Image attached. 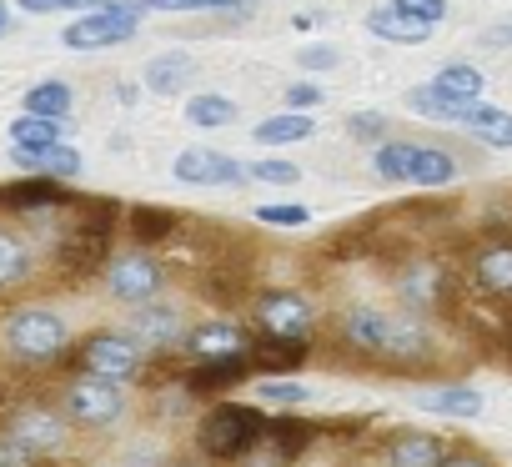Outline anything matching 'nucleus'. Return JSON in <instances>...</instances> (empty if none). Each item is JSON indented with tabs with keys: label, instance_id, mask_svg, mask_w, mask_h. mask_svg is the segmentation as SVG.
<instances>
[{
	"label": "nucleus",
	"instance_id": "15",
	"mask_svg": "<svg viewBox=\"0 0 512 467\" xmlns=\"http://www.w3.org/2000/svg\"><path fill=\"white\" fill-rule=\"evenodd\" d=\"M6 437H16L21 447H31V452L41 457V452H56V447L66 442V422H61L56 412L31 407V412H21V417L11 422V432H6Z\"/></svg>",
	"mask_w": 512,
	"mask_h": 467
},
{
	"label": "nucleus",
	"instance_id": "18",
	"mask_svg": "<svg viewBox=\"0 0 512 467\" xmlns=\"http://www.w3.org/2000/svg\"><path fill=\"white\" fill-rule=\"evenodd\" d=\"M191 76H196V61H191L186 51H166V56H156V61L146 66V91H156V96H176Z\"/></svg>",
	"mask_w": 512,
	"mask_h": 467
},
{
	"label": "nucleus",
	"instance_id": "33",
	"mask_svg": "<svg viewBox=\"0 0 512 467\" xmlns=\"http://www.w3.org/2000/svg\"><path fill=\"white\" fill-rule=\"evenodd\" d=\"M262 357V367H272V372H292V367H302L307 362V342H287V337H262V347H256Z\"/></svg>",
	"mask_w": 512,
	"mask_h": 467
},
{
	"label": "nucleus",
	"instance_id": "3",
	"mask_svg": "<svg viewBox=\"0 0 512 467\" xmlns=\"http://www.w3.org/2000/svg\"><path fill=\"white\" fill-rule=\"evenodd\" d=\"M262 437H267V417L256 407H241V402H221L201 417V452H211L216 462L246 457Z\"/></svg>",
	"mask_w": 512,
	"mask_h": 467
},
{
	"label": "nucleus",
	"instance_id": "30",
	"mask_svg": "<svg viewBox=\"0 0 512 467\" xmlns=\"http://www.w3.org/2000/svg\"><path fill=\"white\" fill-rule=\"evenodd\" d=\"M31 277V247L11 231H0V287H21Z\"/></svg>",
	"mask_w": 512,
	"mask_h": 467
},
{
	"label": "nucleus",
	"instance_id": "17",
	"mask_svg": "<svg viewBox=\"0 0 512 467\" xmlns=\"http://www.w3.org/2000/svg\"><path fill=\"white\" fill-rule=\"evenodd\" d=\"M397 292H402V302H407L412 312H432V307H442V297H447V277H442L437 267H412V272H402Z\"/></svg>",
	"mask_w": 512,
	"mask_h": 467
},
{
	"label": "nucleus",
	"instance_id": "40",
	"mask_svg": "<svg viewBox=\"0 0 512 467\" xmlns=\"http://www.w3.org/2000/svg\"><path fill=\"white\" fill-rule=\"evenodd\" d=\"M297 66H302V71H332V66H342V51H337V46H307V51L297 56Z\"/></svg>",
	"mask_w": 512,
	"mask_h": 467
},
{
	"label": "nucleus",
	"instance_id": "6",
	"mask_svg": "<svg viewBox=\"0 0 512 467\" xmlns=\"http://www.w3.org/2000/svg\"><path fill=\"white\" fill-rule=\"evenodd\" d=\"M126 412V392H121V382H106V377H81V382H71L66 387V417L71 422H81V427H106V422H116Z\"/></svg>",
	"mask_w": 512,
	"mask_h": 467
},
{
	"label": "nucleus",
	"instance_id": "35",
	"mask_svg": "<svg viewBox=\"0 0 512 467\" xmlns=\"http://www.w3.org/2000/svg\"><path fill=\"white\" fill-rule=\"evenodd\" d=\"M136 11H161V16H191V11H241V0H136Z\"/></svg>",
	"mask_w": 512,
	"mask_h": 467
},
{
	"label": "nucleus",
	"instance_id": "12",
	"mask_svg": "<svg viewBox=\"0 0 512 467\" xmlns=\"http://www.w3.org/2000/svg\"><path fill=\"white\" fill-rule=\"evenodd\" d=\"M11 161L26 166L31 176H56V181L81 176V151L66 146V141H51V146H11Z\"/></svg>",
	"mask_w": 512,
	"mask_h": 467
},
{
	"label": "nucleus",
	"instance_id": "7",
	"mask_svg": "<svg viewBox=\"0 0 512 467\" xmlns=\"http://www.w3.org/2000/svg\"><path fill=\"white\" fill-rule=\"evenodd\" d=\"M136 26H141V11H136V0H131V6H111V11L81 16L61 41H66L71 51H106V46L131 41V36H136Z\"/></svg>",
	"mask_w": 512,
	"mask_h": 467
},
{
	"label": "nucleus",
	"instance_id": "48",
	"mask_svg": "<svg viewBox=\"0 0 512 467\" xmlns=\"http://www.w3.org/2000/svg\"><path fill=\"white\" fill-rule=\"evenodd\" d=\"M11 31V16H6V6H0V36H6Z\"/></svg>",
	"mask_w": 512,
	"mask_h": 467
},
{
	"label": "nucleus",
	"instance_id": "22",
	"mask_svg": "<svg viewBox=\"0 0 512 467\" xmlns=\"http://www.w3.org/2000/svg\"><path fill=\"white\" fill-rule=\"evenodd\" d=\"M126 231H131V242L156 247V242H166L171 231H176V216H171V211H161V206H131Z\"/></svg>",
	"mask_w": 512,
	"mask_h": 467
},
{
	"label": "nucleus",
	"instance_id": "13",
	"mask_svg": "<svg viewBox=\"0 0 512 467\" xmlns=\"http://www.w3.org/2000/svg\"><path fill=\"white\" fill-rule=\"evenodd\" d=\"M472 282L492 297H512V242L507 237H492L477 247L472 257Z\"/></svg>",
	"mask_w": 512,
	"mask_h": 467
},
{
	"label": "nucleus",
	"instance_id": "37",
	"mask_svg": "<svg viewBox=\"0 0 512 467\" xmlns=\"http://www.w3.org/2000/svg\"><path fill=\"white\" fill-rule=\"evenodd\" d=\"M392 11L407 16V21H422V26H437L447 16V0H392Z\"/></svg>",
	"mask_w": 512,
	"mask_h": 467
},
{
	"label": "nucleus",
	"instance_id": "47",
	"mask_svg": "<svg viewBox=\"0 0 512 467\" xmlns=\"http://www.w3.org/2000/svg\"><path fill=\"white\" fill-rule=\"evenodd\" d=\"M442 467H487V462H482V457H472V452H462V457H447Z\"/></svg>",
	"mask_w": 512,
	"mask_h": 467
},
{
	"label": "nucleus",
	"instance_id": "38",
	"mask_svg": "<svg viewBox=\"0 0 512 467\" xmlns=\"http://www.w3.org/2000/svg\"><path fill=\"white\" fill-rule=\"evenodd\" d=\"M246 176H256V181H272V186H297V176H302V171H297L292 161H272V156H267V161L246 166Z\"/></svg>",
	"mask_w": 512,
	"mask_h": 467
},
{
	"label": "nucleus",
	"instance_id": "25",
	"mask_svg": "<svg viewBox=\"0 0 512 467\" xmlns=\"http://www.w3.org/2000/svg\"><path fill=\"white\" fill-rule=\"evenodd\" d=\"M131 337L136 342H146V347H171L176 337H181V327H176V312H156V307H146V312H136L131 317Z\"/></svg>",
	"mask_w": 512,
	"mask_h": 467
},
{
	"label": "nucleus",
	"instance_id": "44",
	"mask_svg": "<svg viewBox=\"0 0 512 467\" xmlns=\"http://www.w3.org/2000/svg\"><path fill=\"white\" fill-rule=\"evenodd\" d=\"M347 131H352V136H362V141H377V136L387 131V121H382L377 111H357V116L347 121Z\"/></svg>",
	"mask_w": 512,
	"mask_h": 467
},
{
	"label": "nucleus",
	"instance_id": "27",
	"mask_svg": "<svg viewBox=\"0 0 512 467\" xmlns=\"http://www.w3.org/2000/svg\"><path fill=\"white\" fill-rule=\"evenodd\" d=\"M432 86H437L442 96H452V101H467V106H472V101L482 96V71H477V66H467V61H452V66H442V71H437V81H432Z\"/></svg>",
	"mask_w": 512,
	"mask_h": 467
},
{
	"label": "nucleus",
	"instance_id": "36",
	"mask_svg": "<svg viewBox=\"0 0 512 467\" xmlns=\"http://www.w3.org/2000/svg\"><path fill=\"white\" fill-rule=\"evenodd\" d=\"M256 397H262V402H277V407H302L312 392H307L302 382H277V377H272V382L256 387Z\"/></svg>",
	"mask_w": 512,
	"mask_h": 467
},
{
	"label": "nucleus",
	"instance_id": "5",
	"mask_svg": "<svg viewBox=\"0 0 512 467\" xmlns=\"http://www.w3.org/2000/svg\"><path fill=\"white\" fill-rule=\"evenodd\" d=\"M141 342L126 332H91L86 342H81V367L91 372V377H106V382H131L136 372H141Z\"/></svg>",
	"mask_w": 512,
	"mask_h": 467
},
{
	"label": "nucleus",
	"instance_id": "29",
	"mask_svg": "<svg viewBox=\"0 0 512 467\" xmlns=\"http://www.w3.org/2000/svg\"><path fill=\"white\" fill-rule=\"evenodd\" d=\"M236 116H241L236 101L231 96H216V91H201V96L186 101V121L191 126H231Z\"/></svg>",
	"mask_w": 512,
	"mask_h": 467
},
{
	"label": "nucleus",
	"instance_id": "24",
	"mask_svg": "<svg viewBox=\"0 0 512 467\" xmlns=\"http://www.w3.org/2000/svg\"><path fill=\"white\" fill-rule=\"evenodd\" d=\"M407 106H412V111H422L427 121H452V126H462V121H467V111H472L467 101H452V96H442L437 86H417V91L407 96Z\"/></svg>",
	"mask_w": 512,
	"mask_h": 467
},
{
	"label": "nucleus",
	"instance_id": "31",
	"mask_svg": "<svg viewBox=\"0 0 512 467\" xmlns=\"http://www.w3.org/2000/svg\"><path fill=\"white\" fill-rule=\"evenodd\" d=\"M412 156H417V141H382L372 166H377L382 181H407L412 176Z\"/></svg>",
	"mask_w": 512,
	"mask_h": 467
},
{
	"label": "nucleus",
	"instance_id": "42",
	"mask_svg": "<svg viewBox=\"0 0 512 467\" xmlns=\"http://www.w3.org/2000/svg\"><path fill=\"white\" fill-rule=\"evenodd\" d=\"M312 106H322V86L292 81V86H287V111H312Z\"/></svg>",
	"mask_w": 512,
	"mask_h": 467
},
{
	"label": "nucleus",
	"instance_id": "11",
	"mask_svg": "<svg viewBox=\"0 0 512 467\" xmlns=\"http://www.w3.org/2000/svg\"><path fill=\"white\" fill-rule=\"evenodd\" d=\"M246 347H251V337L236 322H201L186 337V352L196 362H231V357H246Z\"/></svg>",
	"mask_w": 512,
	"mask_h": 467
},
{
	"label": "nucleus",
	"instance_id": "19",
	"mask_svg": "<svg viewBox=\"0 0 512 467\" xmlns=\"http://www.w3.org/2000/svg\"><path fill=\"white\" fill-rule=\"evenodd\" d=\"M367 31H372V36H382V41H392V46H422V41H432V26L407 21V16H397L392 6L372 11V16H367Z\"/></svg>",
	"mask_w": 512,
	"mask_h": 467
},
{
	"label": "nucleus",
	"instance_id": "46",
	"mask_svg": "<svg viewBox=\"0 0 512 467\" xmlns=\"http://www.w3.org/2000/svg\"><path fill=\"white\" fill-rule=\"evenodd\" d=\"M487 46H512V21L507 26H492L487 31Z\"/></svg>",
	"mask_w": 512,
	"mask_h": 467
},
{
	"label": "nucleus",
	"instance_id": "43",
	"mask_svg": "<svg viewBox=\"0 0 512 467\" xmlns=\"http://www.w3.org/2000/svg\"><path fill=\"white\" fill-rule=\"evenodd\" d=\"M41 457L31 447H21L16 437H0V467H36Z\"/></svg>",
	"mask_w": 512,
	"mask_h": 467
},
{
	"label": "nucleus",
	"instance_id": "2",
	"mask_svg": "<svg viewBox=\"0 0 512 467\" xmlns=\"http://www.w3.org/2000/svg\"><path fill=\"white\" fill-rule=\"evenodd\" d=\"M116 226H121V206L116 201H81L76 206V226L61 237V272L71 282L91 277L96 267H106Z\"/></svg>",
	"mask_w": 512,
	"mask_h": 467
},
{
	"label": "nucleus",
	"instance_id": "41",
	"mask_svg": "<svg viewBox=\"0 0 512 467\" xmlns=\"http://www.w3.org/2000/svg\"><path fill=\"white\" fill-rule=\"evenodd\" d=\"M256 216H262L267 226H307V221H312L307 206H262Z\"/></svg>",
	"mask_w": 512,
	"mask_h": 467
},
{
	"label": "nucleus",
	"instance_id": "10",
	"mask_svg": "<svg viewBox=\"0 0 512 467\" xmlns=\"http://www.w3.org/2000/svg\"><path fill=\"white\" fill-rule=\"evenodd\" d=\"M161 282H166V272H161V262H151L146 252H131V257L111 262V292H116L121 302H151V297L161 292Z\"/></svg>",
	"mask_w": 512,
	"mask_h": 467
},
{
	"label": "nucleus",
	"instance_id": "49",
	"mask_svg": "<svg viewBox=\"0 0 512 467\" xmlns=\"http://www.w3.org/2000/svg\"><path fill=\"white\" fill-rule=\"evenodd\" d=\"M176 467H201V462H176Z\"/></svg>",
	"mask_w": 512,
	"mask_h": 467
},
{
	"label": "nucleus",
	"instance_id": "23",
	"mask_svg": "<svg viewBox=\"0 0 512 467\" xmlns=\"http://www.w3.org/2000/svg\"><path fill=\"white\" fill-rule=\"evenodd\" d=\"M457 176V161H452V151H442V146H417V156H412V186H447Z\"/></svg>",
	"mask_w": 512,
	"mask_h": 467
},
{
	"label": "nucleus",
	"instance_id": "28",
	"mask_svg": "<svg viewBox=\"0 0 512 467\" xmlns=\"http://www.w3.org/2000/svg\"><path fill=\"white\" fill-rule=\"evenodd\" d=\"M26 111L31 116H46V121H66L71 116V86L66 81H41L26 91Z\"/></svg>",
	"mask_w": 512,
	"mask_h": 467
},
{
	"label": "nucleus",
	"instance_id": "8",
	"mask_svg": "<svg viewBox=\"0 0 512 467\" xmlns=\"http://www.w3.org/2000/svg\"><path fill=\"white\" fill-rule=\"evenodd\" d=\"M256 322L267 337H287V342H307L312 332V302L302 292H267L256 302Z\"/></svg>",
	"mask_w": 512,
	"mask_h": 467
},
{
	"label": "nucleus",
	"instance_id": "20",
	"mask_svg": "<svg viewBox=\"0 0 512 467\" xmlns=\"http://www.w3.org/2000/svg\"><path fill=\"white\" fill-rule=\"evenodd\" d=\"M477 141H487V146H512V111H502V106H482V101H472V111H467V121H462Z\"/></svg>",
	"mask_w": 512,
	"mask_h": 467
},
{
	"label": "nucleus",
	"instance_id": "39",
	"mask_svg": "<svg viewBox=\"0 0 512 467\" xmlns=\"http://www.w3.org/2000/svg\"><path fill=\"white\" fill-rule=\"evenodd\" d=\"M272 432H277V447H287V457H297V452L312 442V422H292V417H282Z\"/></svg>",
	"mask_w": 512,
	"mask_h": 467
},
{
	"label": "nucleus",
	"instance_id": "32",
	"mask_svg": "<svg viewBox=\"0 0 512 467\" xmlns=\"http://www.w3.org/2000/svg\"><path fill=\"white\" fill-rule=\"evenodd\" d=\"M241 377H246V357L201 362V367L191 372V392H221V387H231V382H241Z\"/></svg>",
	"mask_w": 512,
	"mask_h": 467
},
{
	"label": "nucleus",
	"instance_id": "21",
	"mask_svg": "<svg viewBox=\"0 0 512 467\" xmlns=\"http://www.w3.org/2000/svg\"><path fill=\"white\" fill-rule=\"evenodd\" d=\"M417 407L437 412V417H477L482 412V392H472V387H437V392H422Z\"/></svg>",
	"mask_w": 512,
	"mask_h": 467
},
{
	"label": "nucleus",
	"instance_id": "1",
	"mask_svg": "<svg viewBox=\"0 0 512 467\" xmlns=\"http://www.w3.org/2000/svg\"><path fill=\"white\" fill-rule=\"evenodd\" d=\"M347 342L372 352V357H392V362H417L432 352V337L417 317H397V312H377V307H357L342 322Z\"/></svg>",
	"mask_w": 512,
	"mask_h": 467
},
{
	"label": "nucleus",
	"instance_id": "4",
	"mask_svg": "<svg viewBox=\"0 0 512 467\" xmlns=\"http://www.w3.org/2000/svg\"><path fill=\"white\" fill-rule=\"evenodd\" d=\"M66 342H71V327L51 307H26L6 322V347L21 362H51L56 352H66Z\"/></svg>",
	"mask_w": 512,
	"mask_h": 467
},
{
	"label": "nucleus",
	"instance_id": "9",
	"mask_svg": "<svg viewBox=\"0 0 512 467\" xmlns=\"http://www.w3.org/2000/svg\"><path fill=\"white\" fill-rule=\"evenodd\" d=\"M176 181L186 186H246V166L226 151H206V146H191L176 156Z\"/></svg>",
	"mask_w": 512,
	"mask_h": 467
},
{
	"label": "nucleus",
	"instance_id": "26",
	"mask_svg": "<svg viewBox=\"0 0 512 467\" xmlns=\"http://www.w3.org/2000/svg\"><path fill=\"white\" fill-rule=\"evenodd\" d=\"M317 126H312V116H302V111H282V116H267L262 126H256V141L262 146H287V141H307Z\"/></svg>",
	"mask_w": 512,
	"mask_h": 467
},
{
	"label": "nucleus",
	"instance_id": "34",
	"mask_svg": "<svg viewBox=\"0 0 512 467\" xmlns=\"http://www.w3.org/2000/svg\"><path fill=\"white\" fill-rule=\"evenodd\" d=\"M11 141L16 146H51V141H61V121H46V116H16L11 121Z\"/></svg>",
	"mask_w": 512,
	"mask_h": 467
},
{
	"label": "nucleus",
	"instance_id": "16",
	"mask_svg": "<svg viewBox=\"0 0 512 467\" xmlns=\"http://www.w3.org/2000/svg\"><path fill=\"white\" fill-rule=\"evenodd\" d=\"M447 462V442L432 432H402L387 447V467H442Z\"/></svg>",
	"mask_w": 512,
	"mask_h": 467
},
{
	"label": "nucleus",
	"instance_id": "45",
	"mask_svg": "<svg viewBox=\"0 0 512 467\" xmlns=\"http://www.w3.org/2000/svg\"><path fill=\"white\" fill-rule=\"evenodd\" d=\"M21 11H31V16H51V11H71L66 0H16Z\"/></svg>",
	"mask_w": 512,
	"mask_h": 467
},
{
	"label": "nucleus",
	"instance_id": "14",
	"mask_svg": "<svg viewBox=\"0 0 512 467\" xmlns=\"http://www.w3.org/2000/svg\"><path fill=\"white\" fill-rule=\"evenodd\" d=\"M66 201V186L56 176H26L0 186V211H51Z\"/></svg>",
	"mask_w": 512,
	"mask_h": 467
}]
</instances>
